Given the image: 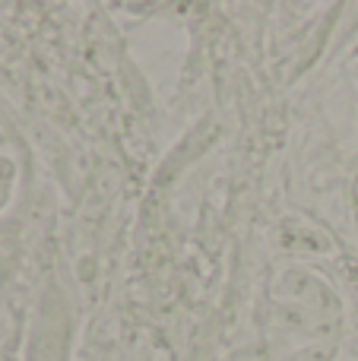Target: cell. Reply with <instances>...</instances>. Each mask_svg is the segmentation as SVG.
Listing matches in <instances>:
<instances>
[{
	"label": "cell",
	"instance_id": "cell-1",
	"mask_svg": "<svg viewBox=\"0 0 358 361\" xmlns=\"http://www.w3.org/2000/svg\"><path fill=\"white\" fill-rule=\"evenodd\" d=\"M340 339V305L321 279L289 273L270 295L266 349L273 361H330Z\"/></svg>",
	"mask_w": 358,
	"mask_h": 361
}]
</instances>
